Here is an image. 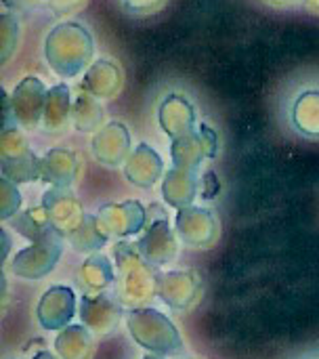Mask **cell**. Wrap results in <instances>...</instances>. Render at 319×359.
<instances>
[{"label":"cell","mask_w":319,"mask_h":359,"mask_svg":"<svg viewBox=\"0 0 319 359\" xmlns=\"http://www.w3.org/2000/svg\"><path fill=\"white\" fill-rule=\"evenodd\" d=\"M133 339L151 353L177 358L183 353V341L175 324L156 309H135L128 316Z\"/></svg>","instance_id":"6da1fadb"},{"label":"cell","mask_w":319,"mask_h":359,"mask_svg":"<svg viewBox=\"0 0 319 359\" xmlns=\"http://www.w3.org/2000/svg\"><path fill=\"white\" fill-rule=\"evenodd\" d=\"M93 53L90 36L76 23H63L46 40V59L61 76H76Z\"/></svg>","instance_id":"7a4b0ae2"},{"label":"cell","mask_w":319,"mask_h":359,"mask_svg":"<svg viewBox=\"0 0 319 359\" xmlns=\"http://www.w3.org/2000/svg\"><path fill=\"white\" fill-rule=\"evenodd\" d=\"M76 303L69 288H50L38 305V322L44 330H61L74 318Z\"/></svg>","instance_id":"3957f363"},{"label":"cell","mask_w":319,"mask_h":359,"mask_svg":"<svg viewBox=\"0 0 319 359\" xmlns=\"http://www.w3.org/2000/svg\"><path fill=\"white\" fill-rule=\"evenodd\" d=\"M80 316L88 330L103 337V334H109L118 326L120 307L107 297H82Z\"/></svg>","instance_id":"277c9868"},{"label":"cell","mask_w":319,"mask_h":359,"mask_svg":"<svg viewBox=\"0 0 319 359\" xmlns=\"http://www.w3.org/2000/svg\"><path fill=\"white\" fill-rule=\"evenodd\" d=\"M42 97H44V86L38 78H25L17 88H15V116H19L27 126H34L38 122V114L42 107Z\"/></svg>","instance_id":"5b68a950"},{"label":"cell","mask_w":319,"mask_h":359,"mask_svg":"<svg viewBox=\"0 0 319 359\" xmlns=\"http://www.w3.org/2000/svg\"><path fill=\"white\" fill-rule=\"evenodd\" d=\"M160 297L164 299L166 305L175 309H185L189 307L196 297H198V284L183 273H172L164 278V284L160 286Z\"/></svg>","instance_id":"8992f818"},{"label":"cell","mask_w":319,"mask_h":359,"mask_svg":"<svg viewBox=\"0 0 319 359\" xmlns=\"http://www.w3.org/2000/svg\"><path fill=\"white\" fill-rule=\"evenodd\" d=\"M55 349L63 359H88L93 351L88 328L84 326H67L55 341Z\"/></svg>","instance_id":"52a82bcc"},{"label":"cell","mask_w":319,"mask_h":359,"mask_svg":"<svg viewBox=\"0 0 319 359\" xmlns=\"http://www.w3.org/2000/svg\"><path fill=\"white\" fill-rule=\"evenodd\" d=\"M97 261H90L84 269H82V280H80V284H82V290H86V292H99V290H103L105 286H109V282H111V271H109V267L107 265H95Z\"/></svg>","instance_id":"ba28073f"},{"label":"cell","mask_w":319,"mask_h":359,"mask_svg":"<svg viewBox=\"0 0 319 359\" xmlns=\"http://www.w3.org/2000/svg\"><path fill=\"white\" fill-rule=\"evenodd\" d=\"M65 114H67V88L65 86H55L46 95V122H48V128L55 126V122H61Z\"/></svg>","instance_id":"9c48e42d"},{"label":"cell","mask_w":319,"mask_h":359,"mask_svg":"<svg viewBox=\"0 0 319 359\" xmlns=\"http://www.w3.org/2000/svg\"><path fill=\"white\" fill-rule=\"evenodd\" d=\"M162 0H124L126 8L128 11H135V13H145V11H151L160 4Z\"/></svg>","instance_id":"30bf717a"},{"label":"cell","mask_w":319,"mask_h":359,"mask_svg":"<svg viewBox=\"0 0 319 359\" xmlns=\"http://www.w3.org/2000/svg\"><path fill=\"white\" fill-rule=\"evenodd\" d=\"M80 0H53V6L59 11V13H63V11H72V8H76V4H78Z\"/></svg>","instance_id":"8fae6325"},{"label":"cell","mask_w":319,"mask_h":359,"mask_svg":"<svg viewBox=\"0 0 319 359\" xmlns=\"http://www.w3.org/2000/svg\"><path fill=\"white\" fill-rule=\"evenodd\" d=\"M8 6H15V8H21V6H25V4H29V2H36V0H4Z\"/></svg>","instance_id":"7c38bea8"},{"label":"cell","mask_w":319,"mask_h":359,"mask_svg":"<svg viewBox=\"0 0 319 359\" xmlns=\"http://www.w3.org/2000/svg\"><path fill=\"white\" fill-rule=\"evenodd\" d=\"M34 359H57L55 355H50L48 351H40L38 355H34Z\"/></svg>","instance_id":"4fadbf2b"},{"label":"cell","mask_w":319,"mask_h":359,"mask_svg":"<svg viewBox=\"0 0 319 359\" xmlns=\"http://www.w3.org/2000/svg\"><path fill=\"white\" fill-rule=\"evenodd\" d=\"M267 2H273V4H294L299 0H267Z\"/></svg>","instance_id":"5bb4252c"},{"label":"cell","mask_w":319,"mask_h":359,"mask_svg":"<svg viewBox=\"0 0 319 359\" xmlns=\"http://www.w3.org/2000/svg\"><path fill=\"white\" fill-rule=\"evenodd\" d=\"M307 4H309L311 8H315V11H319V0H307Z\"/></svg>","instance_id":"9a60e30c"},{"label":"cell","mask_w":319,"mask_h":359,"mask_svg":"<svg viewBox=\"0 0 319 359\" xmlns=\"http://www.w3.org/2000/svg\"><path fill=\"white\" fill-rule=\"evenodd\" d=\"M143 359H158V358H154V355H145Z\"/></svg>","instance_id":"2e32d148"}]
</instances>
